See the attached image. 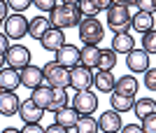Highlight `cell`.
<instances>
[{"label": "cell", "instance_id": "6da1fadb", "mask_svg": "<svg viewBox=\"0 0 156 133\" xmlns=\"http://www.w3.org/2000/svg\"><path fill=\"white\" fill-rule=\"evenodd\" d=\"M79 21H82V14H79L77 5H65V2H58V5H54V9L49 12V26L61 28V31L79 26Z\"/></svg>", "mask_w": 156, "mask_h": 133}, {"label": "cell", "instance_id": "7a4b0ae2", "mask_svg": "<svg viewBox=\"0 0 156 133\" xmlns=\"http://www.w3.org/2000/svg\"><path fill=\"white\" fill-rule=\"evenodd\" d=\"M77 31H79V40H84V45H98L105 38V28L96 16H82Z\"/></svg>", "mask_w": 156, "mask_h": 133}, {"label": "cell", "instance_id": "3957f363", "mask_svg": "<svg viewBox=\"0 0 156 133\" xmlns=\"http://www.w3.org/2000/svg\"><path fill=\"white\" fill-rule=\"evenodd\" d=\"M42 75H44V82L54 89H68L70 87V70L58 66L56 61H49L42 68Z\"/></svg>", "mask_w": 156, "mask_h": 133}, {"label": "cell", "instance_id": "277c9868", "mask_svg": "<svg viewBox=\"0 0 156 133\" xmlns=\"http://www.w3.org/2000/svg\"><path fill=\"white\" fill-rule=\"evenodd\" d=\"M107 26L114 31V33H126L130 26V14L128 7H119V5H110L107 9Z\"/></svg>", "mask_w": 156, "mask_h": 133}, {"label": "cell", "instance_id": "5b68a950", "mask_svg": "<svg viewBox=\"0 0 156 133\" xmlns=\"http://www.w3.org/2000/svg\"><path fill=\"white\" fill-rule=\"evenodd\" d=\"M30 49L23 45H9V49L5 52V66L9 68H16V70H21V68H26L28 63H30Z\"/></svg>", "mask_w": 156, "mask_h": 133}, {"label": "cell", "instance_id": "8992f818", "mask_svg": "<svg viewBox=\"0 0 156 133\" xmlns=\"http://www.w3.org/2000/svg\"><path fill=\"white\" fill-rule=\"evenodd\" d=\"M5 35L9 40H21L23 35H28V19L21 16V14H12V16H5Z\"/></svg>", "mask_w": 156, "mask_h": 133}, {"label": "cell", "instance_id": "52a82bcc", "mask_svg": "<svg viewBox=\"0 0 156 133\" xmlns=\"http://www.w3.org/2000/svg\"><path fill=\"white\" fill-rule=\"evenodd\" d=\"M72 107L77 110V114H91V112H96V107H98V96L91 93L89 89H82V91L75 93Z\"/></svg>", "mask_w": 156, "mask_h": 133}, {"label": "cell", "instance_id": "ba28073f", "mask_svg": "<svg viewBox=\"0 0 156 133\" xmlns=\"http://www.w3.org/2000/svg\"><path fill=\"white\" fill-rule=\"evenodd\" d=\"M93 84V73H91V68H86V66H75L70 68V87L72 89H77V91H82V89H91Z\"/></svg>", "mask_w": 156, "mask_h": 133}, {"label": "cell", "instance_id": "9c48e42d", "mask_svg": "<svg viewBox=\"0 0 156 133\" xmlns=\"http://www.w3.org/2000/svg\"><path fill=\"white\" fill-rule=\"evenodd\" d=\"M128 59H126V66H128L130 73H144L147 68H149V54L144 52V49H130L128 54H126Z\"/></svg>", "mask_w": 156, "mask_h": 133}, {"label": "cell", "instance_id": "30bf717a", "mask_svg": "<svg viewBox=\"0 0 156 133\" xmlns=\"http://www.w3.org/2000/svg\"><path fill=\"white\" fill-rule=\"evenodd\" d=\"M56 63L58 66H63V68H75V66H79V49L75 45H68L65 42L61 49H56Z\"/></svg>", "mask_w": 156, "mask_h": 133}, {"label": "cell", "instance_id": "8fae6325", "mask_svg": "<svg viewBox=\"0 0 156 133\" xmlns=\"http://www.w3.org/2000/svg\"><path fill=\"white\" fill-rule=\"evenodd\" d=\"M19 77H21V84H23L26 89H35V87H40V84L44 82L42 68L33 66V63H28L26 68H21V70H19Z\"/></svg>", "mask_w": 156, "mask_h": 133}, {"label": "cell", "instance_id": "7c38bea8", "mask_svg": "<svg viewBox=\"0 0 156 133\" xmlns=\"http://www.w3.org/2000/svg\"><path fill=\"white\" fill-rule=\"evenodd\" d=\"M40 45L44 47L47 52H56V49H61V47L65 45V33L61 31V28L49 26V28H47V33L40 38Z\"/></svg>", "mask_w": 156, "mask_h": 133}, {"label": "cell", "instance_id": "4fadbf2b", "mask_svg": "<svg viewBox=\"0 0 156 133\" xmlns=\"http://www.w3.org/2000/svg\"><path fill=\"white\" fill-rule=\"evenodd\" d=\"M21 87V77L16 68H0V89L2 91H16Z\"/></svg>", "mask_w": 156, "mask_h": 133}, {"label": "cell", "instance_id": "5bb4252c", "mask_svg": "<svg viewBox=\"0 0 156 133\" xmlns=\"http://www.w3.org/2000/svg\"><path fill=\"white\" fill-rule=\"evenodd\" d=\"M16 112H19V117L23 121H42V117H44V110L37 107L30 98H28V100H21Z\"/></svg>", "mask_w": 156, "mask_h": 133}, {"label": "cell", "instance_id": "9a60e30c", "mask_svg": "<svg viewBox=\"0 0 156 133\" xmlns=\"http://www.w3.org/2000/svg\"><path fill=\"white\" fill-rule=\"evenodd\" d=\"M19 96L14 91H0V114L2 117H14L19 110Z\"/></svg>", "mask_w": 156, "mask_h": 133}, {"label": "cell", "instance_id": "2e32d148", "mask_svg": "<svg viewBox=\"0 0 156 133\" xmlns=\"http://www.w3.org/2000/svg\"><path fill=\"white\" fill-rule=\"evenodd\" d=\"M121 114L117 110H107L105 114H100L98 119V128H103L105 133H114V131H121Z\"/></svg>", "mask_w": 156, "mask_h": 133}, {"label": "cell", "instance_id": "e0dca14e", "mask_svg": "<svg viewBox=\"0 0 156 133\" xmlns=\"http://www.w3.org/2000/svg\"><path fill=\"white\" fill-rule=\"evenodd\" d=\"M130 26L135 28L137 33L154 31V12H144V9H140L137 14H133V16H130Z\"/></svg>", "mask_w": 156, "mask_h": 133}, {"label": "cell", "instance_id": "ac0fdd59", "mask_svg": "<svg viewBox=\"0 0 156 133\" xmlns=\"http://www.w3.org/2000/svg\"><path fill=\"white\" fill-rule=\"evenodd\" d=\"M51 96H54V87H49V84H40V87L30 89V100L35 103L37 107H42V110H47L49 107V103H51Z\"/></svg>", "mask_w": 156, "mask_h": 133}, {"label": "cell", "instance_id": "d6986e66", "mask_svg": "<svg viewBox=\"0 0 156 133\" xmlns=\"http://www.w3.org/2000/svg\"><path fill=\"white\" fill-rule=\"evenodd\" d=\"M93 87L103 93H112V89H114V75H112V70H98L93 75Z\"/></svg>", "mask_w": 156, "mask_h": 133}, {"label": "cell", "instance_id": "ffe728a7", "mask_svg": "<svg viewBox=\"0 0 156 133\" xmlns=\"http://www.w3.org/2000/svg\"><path fill=\"white\" fill-rule=\"evenodd\" d=\"M98 56H100L98 45H84L79 49V63L86 68H98Z\"/></svg>", "mask_w": 156, "mask_h": 133}, {"label": "cell", "instance_id": "44dd1931", "mask_svg": "<svg viewBox=\"0 0 156 133\" xmlns=\"http://www.w3.org/2000/svg\"><path fill=\"white\" fill-rule=\"evenodd\" d=\"M133 47H135V40H133V35L128 31L126 33H117L114 40H112V52L114 54H128Z\"/></svg>", "mask_w": 156, "mask_h": 133}, {"label": "cell", "instance_id": "7402d4cb", "mask_svg": "<svg viewBox=\"0 0 156 133\" xmlns=\"http://www.w3.org/2000/svg\"><path fill=\"white\" fill-rule=\"evenodd\" d=\"M112 91L124 93V96H135V93H137V80H135V77H130V75L119 77V80H114V89H112Z\"/></svg>", "mask_w": 156, "mask_h": 133}, {"label": "cell", "instance_id": "603a6c76", "mask_svg": "<svg viewBox=\"0 0 156 133\" xmlns=\"http://www.w3.org/2000/svg\"><path fill=\"white\" fill-rule=\"evenodd\" d=\"M56 124H61V126H65V128H72L75 126V121H77V110H75V107H61V110H56Z\"/></svg>", "mask_w": 156, "mask_h": 133}, {"label": "cell", "instance_id": "cb8c5ba5", "mask_svg": "<svg viewBox=\"0 0 156 133\" xmlns=\"http://www.w3.org/2000/svg\"><path fill=\"white\" fill-rule=\"evenodd\" d=\"M47 28H49V19L47 16H35V19L28 21V35L35 38V40H40L47 33Z\"/></svg>", "mask_w": 156, "mask_h": 133}, {"label": "cell", "instance_id": "d4e9b609", "mask_svg": "<svg viewBox=\"0 0 156 133\" xmlns=\"http://www.w3.org/2000/svg\"><path fill=\"white\" fill-rule=\"evenodd\" d=\"M110 103H112V110H117V112H128L130 107H133V96H124V93L112 91Z\"/></svg>", "mask_w": 156, "mask_h": 133}, {"label": "cell", "instance_id": "484cf974", "mask_svg": "<svg viewBox=\"0 0 156 133\" xmlns=\"http://www.w3.org/2000/svg\"><path fill=\"white\" fill-rule=\"evenodd\" d=\"M133 110H135V114L142 119V117H147V114L156 112V100L154 98H140V100L133 103Z\"/></svg>", "mask_w": 156, "mask_h": 133}, {"label": "cell", "instance_id": "4316f807", "mask_svg": "<svg viewBox=\"0 0 156 133\" xmlns=\"http://www.w3.org/2000/svg\"><path fill=\"white\" fill-rule=\"evenodd\" d=\"M72 128H77L79 133H96L98 131V121L93 119L91 114H79Z\"/></svg>", "mask_w": 156, "mask_h": 133}, {"label": "cell", "instance_id": "83f0119b", "mask_svg": "<svg viewBox=\"0 0 156 133\" xmlns=\"http://www.w3.org/2000/svg\"><path fill=\"white\" fill-rule=\"evenodd\" d=\"M117 66V54L112 49H100V56H98V70H112Z\"/></svg>", "mask_w": 156, "mask_h": 133}, {"label": "cell", "instance_id": "f1b7e54d", "mask_svg": "<svg viewBox=\"0 0 156 133\" xmlns=\"http://www.w3.org/2000/svg\"><path fill=\"white\" fill-rule=\"evenodd\" d=\"M65 105H68V93H65V89H54L51 103H49V107H47V110L56 112V110H61V107H65Z\"/></svg>", "mask_w": 156, "mask_h": 133}, {"label": "cell", "instance_id": "f546056e", "mask_svg": "<svg viewBox=\"0 0 156 133\" xmlns=\"http://www.w3.org/2000/svg\"><path fill=\"white\" fill-rule=\"evenodd\" d=\"M142 49H144L147 54H154V52H156V33H154V31L142 33Z\"/></svg>", "mask_w": 156, "mask_h": 133}, {"label": "cell", "instance_id": "4dcf8cb0", "mask_svg": "<svg viewBox=\"0 0 156 133\" xmlns=\"http://www.w3.org/2000/svg\"><path fill=\"white\" fill-rule=\"evenodd\" d=\"M77 9H79L82 16H96V14H98V9L93 7L91 0H79V2H77Z\"/></svg>", "mask_w": 156, "mask_h": 133}, {"label": "cell", "instance_id": "1f68e13d", "mask_svg": "<svg viewBox=\"0 0 156 133\" xmlns=\"http://www.w3.org/2000/svg\"><path fill=\"white\" fill-rule=\"evenodd\" d=\"M30 5H33V0H7V7H12L16 14H21L23 9H28Z\"/></svg>", "mask_w": 156, "mask_h": 133}, {"label": "cell", "instance_id": "d6a6232c", "mask_svg": "<svg viewBox=\"0 0 156 133\" xmlns=\"http://www.w3.org/2000/svg\"><path fill=\"white\" fill-rule=\"evenodd\" d=\"M142 131H147V133H154L156 131V112L154 114H147V117H142Z\"/></svg>", "mask_w": 156, "mask_h": 133}, {"label": "cell", "instance_id": "836d02e7", "mask_svg": "<svg viewBox=\"0 0 156 133\" xmlns=\"http://www.w3.org/2000/svg\"><path fill=\"white\" fill-rule=\"evenodd\" d=\"M144 84H147L149 91L156 89V70H154V68H147V70H144Z\"/></svg>", "mask_w": 156, "mask_h": 133}, {"label": "cell", "instance_id": "e575fe53", "mask_svg": "<svg viewBox=\"0 0 156 133\" xmlns=\"http://www.w3.org/2000/svg\"><path fill=\"white\" fill-rule=\"evenodd\" d=\"M133 5H137L144 12H154L156 9V0H133Z\"/></svg>", "mask_w": 156, "mask_h": 133}, {"label": "cell", "instance_id": "d590c367", "mask_svg": "<svg viewBox=\"0 0 156 133\" xmlns=\"http://www.w3.org/2000/svg\"><path fill=\"white\" fill-rule=\"evenodd\" d=\"M23 133H44V128L40 126V121H26Z\"/></svg>", "mask_w": 156, "mask_h": 133}, {"label": "cell", "instance_id": "8d00e7d4", "mask_svg": "<svg viewBox=\"0 0 156 133\" xmlns=\"http://www.w3.org/2000/svg\"><path fill=\"white\" fill-rule=\"evenodd\" d=\"M35 5L42 9V12H51L54 9V5H56V0H33Z\"/></svg>", "mask_w": 156, "mask_h": 133}, {"label": "cell", "instance_id": "74e56055", "mask_svg": "<svg viewBox=\"0 0 156 133\" xmlns=\"http://www.w3.org/2000/svg\"><path fill=\"white\" fill-rule=\"evenodd\" d=\"M93 2V7H96L98 12H103V9H107V7L112 5V0H91Z\"/></svg>", "mask_w": 156, "mask_h": 133}, {"label": "cell", "instance_id": "f35d334b", "mask_svg": "<svg viewBox=\"0 0 156 133\" xmlns=\"http://www.w3.org/2000/svg\"><path fill=\"white\" fill-rule=\"evenodd\" d=\"M44 131H47V133H63V131H68V128H65V126H61V124H56V121H54L51 126H47Z\"/></svg>", "mask_w": 156, "mask_h": 133}, {"label": "cell", "instance_id": "ab89813d", "mask_svg": "<svg viewBox=\"0 0 156 133\" xmlns=\"http://www.w3.org/2000/svg\"><path fill=\"white\" fill-rule=\"evenodd\" d=\"M7 49H9V38L0 33V54H5Z\"/></svg>", "mask_w": 156, "mask_h": 133}, {"label": "cell", "instance_id": "60d3db41", "mask_svg": "<svg viewBox=\"0 0 156 133\" xmlns=\"http://www.w3.org/2000/svg\"><path fill=\"white\" fill-rule=\"evenodd\" d=\"M126 133H137V131H142V126L140 124H128V126H121Z\"/></svg>", "mask_w": 156, "mask_h": 133}, {"label": "cell", "instance_id": "b9f144b4", "mask_svg": "<svg viewBox=\"0 0 156 133\" xmlns=\"http://www.w3.org/2000/svg\"><path fill=\"white\" fill-rule=\"evenodd\" d=\"M7 9H9V7H7V0H0V19L5 21V16H7Z\"/></svg>", "mask_w": 156, "mask_h": 133}, {"label": "cell", "instance_id": "7bdbcfd3", "mask_svg": "<svg viewBox=\"0 0 156 133\" xmlns=\"http://www.w3.org/2000/svg\"><path fill=\"white\" fill-rule=\"evenodd\" d=\"M112 5H119V7H130L133 0H112Z\"/></svg>", "mask_w": 156, "mask_h": 133}, {"label": "cell", "instance_id": "ee69618b", "mask_svg": "<svg viewBox=\"0 0 156 133\" xmlns=\"http://www.w3.org/2000/svg\"><path fill=\"white\" fill-rule=\"evenodd\" d=\"M61 2H65V5H77L79 0H61Z\"/></svg>", "mask_w": 156, "mask_h": 133}, {"label": "cell", "instance_id": "f6af8a7d", "mask_svg": "<svg viewBox=\"0 0 156 133\" xmlns=\"http://www.w3.org/2000/svg\"><path fill=\"white\" fill-rule=\"evenodd\" d=\"M0 68H5V54H0Z\"/></svg>", "mask_w": 156, "mask_h": 133}, {"label": "cell", "instance_id": "bcb514c9", "mask_svg": "<svg viewBox=\"0 0 156 133\" xmlns=\"http://www.w3.org/2000/svg\"><path fill=\"white\" fill-rule=\"evenodd\" d=\"M0 26H2V19H0Z\"/></svg>", "mask_w": 156, "mask_h": 133}, {"label": "cell", "instance_id": "7dc6e473", "mask_svg": "<svg viewBox=\"0 0 156 133\" xmlns=\"http://www.w3.org/2000/svg\"><path fill=\"white\" fill-rule=\"evenodd\" d=\"M0 91H2V89H0Z\"/></svg>", "mask_w": 156, "mask_h": 133}]
</instances>
